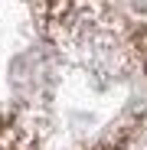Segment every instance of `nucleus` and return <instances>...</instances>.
Returning <instances> with one entry per match:
<instances>
[{"label": "nucleus", "mask_w": 147, "mask_h": 150, "mask_svg": "<svg viewBox=\"0 0 147 150\" xmlns=\"http://www.w3.org/2000/svg\"><path fill=\"white\" fill-rule=\"evenodd\" d=\"M144 59H147V36H144Z\"/></svg>", "instance_id": "f257e3e1"}]
</instances>
